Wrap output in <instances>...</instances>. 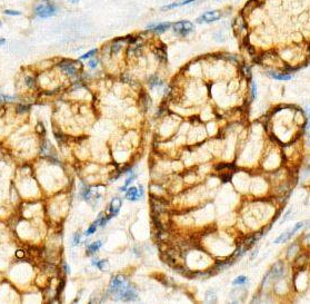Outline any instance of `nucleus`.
Masks as SVG:
<instances>
[{"label":"nucleus","mask_w":310,"mask_h":304,"mask_svg":"<svg viewBox=\"0 0 310 304\" xmlns=\"http://www.w3.org/2000/svg\"><path fill=\"white\" fill-rule=\"evenodd\" d=\"M172 29L179 36H187L194 30V25L190 21L182 20V21L175 22L172 25Z\"/></svg>","instance_id":"f257e3e1"},{"label":"nucleus","mask_w":310,"mask_h":304,"mask_svg":"<svg viewBox=\"0 0 310 304\" xmlns=\"http://www.w3.org/2000/svg\"><path fill=\"white\" fill-rule=\"evenodd\" d=\"M127 280L123 276L121 275H118V276H115V278L111 280L110 283V292H114V293H120L123 290L128 288L129 286L127 285Z\"/></svg>","instance_id":"f03ea898"},{"label":"nucleus","mask_w":310,"mask_h":304,"mask_svg":"<svg viewBox=\"0 0 310 304\" xmlns=\"http://www.w3.org/2000/svg\"><path fill=\"white\" fill-rule=\"evenodd\" d=\"M35 12L37 14V16L41 17V18H48L56 14V7L51 5H40L36 7Z\"/></svg>","instance_id":"7ed1b4c3"},{"label":"nucleus","mask_w":310,"mask_h":304,"mask_svg":"<svg viewBox=\"0 0 310 304\" xmlns=\"http://www.w3.org/2000/svg\"><path fill=\"white\" fill-rule=\"evenodd\" d=\"M221 17V12L219 10H212V11H207L206 14H204L202 16H200L198 19H197V22L198 23H209V22H214L218 19H220Z\"/></svg>","instance_id":"20e7f679"},{"label":"nucleus","mask_w":310,"mask_h":304,"mask_svg":"<svg viewBox=\"0 0 310 304\" xmlns=\"http://www.w3.org/2000/svg\"><path fill=\"white\" fill-rule=\"evenodd\" d=\"M60 68L69 76H74L76 75L77 73V69H78V66L76 65V61H62L61 64L59 65Z\"/></svg>","instance_id":"39448f33"},{"label":"nucleus","mask_w":310,"mask_h":304,"mask_svg":"<svg viewBox=\"0 0 310 304\" xmlns=\"http://www.w3.org/2000/svg\"><path fill=\"white\" fill-rule=\"evenodd\" d=\"M142 193H143V187L142 186H139V189H138V187H130L126 194V198L129 201H138L141 197Z\"/></svg>","instance_id":"423d86ee"},{"label":"nucleus","mask_w":310,"mask_h":304,"mask_svg":"<svg viewBox=\"0 0 310 304\" xmlns=\"http://www.w3.org/2000/svg\"><path fill=\"white\" fill-rule=\"evenodd\" d=\"M121 207V199L120 198H114L112 202L110 204V211H111V216H115L119 213V209Z\"/></svg>","instance_id":"0eeeda50"},{"label":"nucleus","mask_w":310,"mask_h":304,"mask_svg":"<svg viewBox=\"0 0 310 304\" xmlns=\"http://www.w3.org/2000/svg\"><path fill=\"white\" fill-rule=\"evenodd\" d=\"M171 26H172V23H170V22H163V23H159V25H157V26H155L153 28H151V29H153V31L156 32V33H162V32H165L166 30H168Z\"/></svg>","instance_id":"6e6552de"},{"label":"nucleus","mask_w":310,"mask_h":304,"mask_svg":"<svg viewBox=\"0 0 310 304\" xmlns=\"http://www.w3.org/2000/svg\"><path fill=\"white\" fill-rule=\"evenodd\" d=\"M270 74V76L272 77V78H275V79H277V80H289L290 78H291V76L290 75H287V74H277V73H269Z\"/></svg>","instance_id":"1a4fd4ad"},{"label":"nucleus","mask_w":310,"mask_h":304,"mask_svg":"<svg viewBox=\"0 0 310 304\" xmlns=\"http://www.w3.org/2000/svg\"><path fill=\"white\" fill-rule=\"evenodd\" d=\"M206 302L207 303H216L217 302V298H216V293L214 291L209 290L207 294H206Z\"/></svg>","instance_id":"9d476101"},{"label":"nucleus","mask_w":310,"mask_h":304,"mask_svg":"<svg viewBox=\"0 0 310 304\" xmlns=\"http://www.w3.org/2000/svg\"><path fill=\"white\" fill-rule=\"evenodd\" d=\"M291 236H292L291 232L288 231V232H286V233H284V234H281L279 237H277L276 241H275V243H282V242H284V241L289 240Z\"/></svg>","instance_id":"9b49d317"},{"label":"nucleus","mask_w":310,"mask_h":304,"mask_svg":"<svg viewBox=\"0 0 310 304\" xmlns=\"http://www.w3.org/2000/svg\"><path fill=\"white\" fill-rule=\"evenodd\" d=\"M101 245H102V243H101L100 241H97V242H95V243L90 244L89 247H88V251H89L90 253H95L96 251H98L100 247H101Z\"/></svg>","instance_id":"f8f14e48"},{"label":"nucleus","mask_w":310,"mask_h":304,"mask_svg":"<svg viewBox=\"0 0 310 304\" xmlns=\"http://www.w3.org/2000/svg\"><path fill=\"white\" fill-rule=\"evenodd\" d=\"M247 278L246 276H243V275H241V276H238V278L232 282V284L233 285H243L245 283H247Z\"/></svg>","instance_id":"ddd939ff"},{"label":"nucleus","mask_w":310,"mask_h":304,"mask_svg":"<svg viewBox=\"0 0 310 304\" xmlns=\"http://www.w3.org/2000/svg\"><path fill=\"white\" fill-rule=\"evenodd\" d=\"M97 266L99 267L101 271H106L108 268V266H109V263H108L107 260H102V261H99L97 263Z\"/></svg>","instance_id":"4468645a"},{"label":"nucleus","mask_w":310,"mask_h":304,"mask_svg":"<svg viewBox=\"0 0 310 304\" xmlns=\"http://www.w3.org/2000/svg\"><path fill=\"white\" fill-rule=\"evenodd\" d=\"M149 84H150V86H151V87H153V86H156V85H161L162 83L158 79L156 76H153V77L150 78V80H149Z\"/></svg>","instance_id":"2eb2a0df"},{"label":"nucleus","mask_w":310,"mask_h":304,"mask_svg":"<svg viewBox=\"0 0 310 304\" xmlns=\"http://www.w3.org/2000/svg\"><path fill=\"white\" fill-rule=\"evenodd\" d=\"M97 225H98V223L97 222H95L94 224L90 226L89 229H87V232H86V235H91V234H94L96 232V229H97Z\"/></svg>","instance_id":"dca6fc26"},{"label":"nucleus","mask_w":310,"mask_h":304,"mask_svg":"<svg viewBox=\"0 0 310 304\" xmlns=\"http://www.w3.org/2000/svg\"><path fill=\"white\" fill-rule=\"evenodd\" d=\"M96 53H97V49H92V50L88 51V53H86V55L81 56V57H80V60H81V59H88V58H90V57H92V56H94V55H95Z\"/></svg>","instance_id":"f3484780"},{"label":"nucleus","mask_w":310,"mask_h":304,"mask_svg":"<svg viewBox=\"0 0 310 304\" xmlns=\"http://www.w3.org/2000/svg\"><path fill=\"white\" fill-rule=\"evenodd\" d=\"M121 47H122V43H114V45H112V48H111V51H112L114 53H117L121 49Z\"/></svg>","instance_id":"a211bd4d"},{"label":"nucleus","mask_w":310,"mask_h":304,"mask_svg":"<svg viewBox=\"0 0 310 304\" xmlns=\"http://www.w3.org/2000/svg\"><path fill=\"white\" fill-rule=\"evenodd\" d=\"M136 176H137V175H131V176L129 177V178H128V179L126 181V183H125V186L121 188V191H125L127 187H128V185H129V184H130V183H131V182L133 181L135 178H136Z\"/></svg>","instance_id":"6ab92c4d"},{"label":"nucleus","mask_w":310,"mask_h":304,"mask_svg":"<svg viewBox=\"0 0 310 304\" xmlns=\"http://www.w3.org/2000/svg\"><path fill=\"white\" fill-rule=\"evenodd\" d=\"M26 85L28 87H32V86L35 85V79L32 77H30V76L26 77Z\"/></svg>","instance_id":"aec40b11"},{"label":"nucleus","mask_w":310,"mask_h":304,"mask_svg":"<svg viewBox=\"0 0 310 304\" xmlns=\"http://www.w3.org/2000/svg\"><path fill=\"white\" fill-rule=\"evenodd\" d=\"M302 226H304V222H299V223H297V224H296V226H294V229H291V231H290V232H291V234L294 235V233H296V232H297V231H298V229H301Z\"/></svg>","instance_id":"412c9836"},{"label":"nucleus","mask_w":310,"mask_h":304,"mask_svg":"<svg viewBox=\"0 0 310 304\" xmlns=\"http://www.w3.org/2000/svg\"><path fill=\"white\" fill-rule=\"evenodd\" d=\"M36 130H37V133L38 134H40V135H42V134L45 133V127H43V125H42L41 123H39L36 126Z\"/></svg>","instance_id":"4be33fe9"},{"label":"nucleus","mask_w":310,"mask_h":304,"mask_svg":"<svg viewBox=\"0 0 310 304\" xmlns=\"http://www.w3.org/2000/svg\"><path fill=\"white\" fill-rule=\"evenodd\" d=\"M251 93H252L251 99H253V98L256 97V93H257V86H256V83H255V81H252V84H251Z\"/></svg>","instance_id":"5701e85b"},{"label":"nucleus","mask_w":310,"mask_h":304,"mask_svg":"<svg viewBox=\"0 0 310 304\" xmlns=\"http://www.w3.org/2000/svg\"><path fill=\"white\" fill-rule=\"evenodd\" d=\"M6 15H9V16H19L21 12L20 11H15V10H5Z\"/></svg>","instance_id":"b1692460"},{"label":"nucleus","mask_w":310,"mask_h":304,"mask_svg":"<svg viewBox=\"0 0 310 304\" xmlns=\"http://www.w3.org/2000/svg\"><path fill=\"white\" fill-rule=\"evenodd\" d=\"M27 110H29V106L20 105V106H18V108H17V112H27Z\"/></svg>","instance_id":"393cba45"},{"label":"nucleus","mask_w":310,"mask_h":304,"mask_svg":"<svg viewBox=\"0 0 310 304\" xmlns=\"http://www.w3.org/2000/svg\"><path fill=\"white\" fill-rule=\"evenodd\" d=\"M97 61L96 60H94V59H91V60H89V63H88V66H89L90 68H96L97 67Z\"/></svg>","instance_id":"a878e982"},{"label":"nucleus","mask_w":310,"mask_h":304,"mask_svg":"<svg viewBox=\"0 0 310 304\" xmlns=\"http://www.w3.org/2000/svg\"><path fill=\"white\" fill-rule=\"evenodd\" d=\"M79 239H80V234L79 233H76L74 237V245H77L79 243Z\"/></svg>","instance_id":"bb28decb"},{"label":"nucleus","mask_w":310,"mask_h":304,"mask_svg":"<svg viewBox=\"0 0 310 304\" xmlns=\"http://www.w3.org/2000/svg\"><path fill=\"white\" fill-rule=\"evenodd\" d=\"M230 178H231V175H230V174H228V175H222V176H221V181L226 183V182H228Z\"/></svg>","instance_id":"cd10ccee"},{"label":"nucleus","mask_w":310,"mask_h":304,"mask_svg":"<svg viewBox=\"0 0 310 304\" xmlns=\"http://www.w3.org/2000/svg\"><path fill=\"white\" fill-rule=\"evenodd\" d=\"M11 98L10 97H7V96H4V95H0V104L4 103V101H7V100H10Z\"/></svg>","instance_id":"c85d7f7f"},{"label":"nucleus","mask_w":310,"mask_h":304,"mask_svg":"<svg viewBox=\"0 0 310 304\" xmlns=\"http://www.w3.org/2000/svg\"><path fill=\"white\" fill-rule=\"evenodd\" d=\"M23 255H25V253H23V251H22V250H18V251L16 252V256H17V257H19V258L23 257Z\"/></svg>","instance_id":"c756f323"},{"label":"nucleus","mask_w":310,"mask_h":304,"mask_svg":"<svg viewBox=\"0 0 310 304\" xmlns=\"http://www.w3.org/2000/svg\"><path fill=\"white\" fill-rule=\"evenodd\" d=\"M6 43V40L5 39H0V45H4V43Z\"/></svg>","instance_id":"7c9ffc66"},{"label":"nucleus","mask_w":310,"mask_h":304,"mask_svg":"<svg viewBox=\"0 0 310 304\" xmlns=\"http://www.w3.org/2000/svg\"><path fill=\"white\" fill-rule=\"evenodd\" d=\"M70 1H71V2H77L78 0H70Z\"/></svg>","instance_id":"2f4dec72"},{"label":"nucleus","mask_w":310,"mask_h":304,"mask_svg":"<svg viewBox=\"0 0 310 304\" xmlns=\"http://www.w3.org/2000/svg\"><path fill=\"white\" fill-rule=\"evenodd\" d=\"M0 26H1V22H0Z\"/></svg>","instance_id":"473e14b6"}]
</instances>
